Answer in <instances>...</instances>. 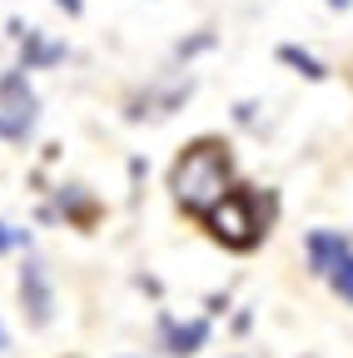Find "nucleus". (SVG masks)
Wrapping results in <instances>:
<instances>
[{"instance_id":"1","label":"nucleus","mask_w":353,"mask_h":358,"mask_svg":"<svg viewBox=\"0 0 353 358\" xmlns=\"http://www.w3.org/2000/svg\"><path fill=\"white\" fill-rule=\"evenodd\" d=\"M174 199H180L185 209H199L209 214L214 204H224L234 189H229V155L214 150V145H194L185 150V159L174 164Z\"/></svg>"},{"instance_id":"6","label":"nucleus","mask_w":353,"mask_h":358,"mask_svg":"<svg viewBox=\"0 0 353 358\" xmlns=\"http://www.w3.org/2000/svg\"><path fill=\"white\" fill-rule=\"evenodd\" d=\"M348 249V239L338 234V229H314L303 239V254H308V268H314L319 279H329L333 274V264H338V254Z\"/></svg>"},{"instance_id":"12","label":"nucleus","mask_w":353,"mask_h":358,"mask_svg":"<svg viewBox=\"0 0 353 358\" xmlns=\"http://www.w3.org/2000/svg\"><path fill=\"white\" fill-rule=\"evenodd\" d=\"M15 244V234H6V224H0V249H10Z\"/></svg>"},{"instance_id":"5","label":"nucleus","mask_w":353,"mask_h":358,"mask_svg":"<svg viewBox=\"0 0 353 358\" xmlns=\"http://www.w3.org/2000/svg\"><path fill=\"white\" fill-rule=\"evenodd\" d=\"M159 338H164V353H174V358H189V353H199V348L209 343V319L174 324L169 313H164V319H159Z\"/></svg>"},{"instance_id":"3","label":"nucleus","mask_w":353,"mask_h":358,"mask_svg":"<svg viewBox=\"0 0 353 358\" xmlns=\"http://www.w3.org/2000/svg\"><path fill=\"white\" fill-rule=\"evenodd\" d=\"M209 229L224 239L229 249H249V244L259 239V219H254L249 194H229L224 204H214V209H209Z\"/></svg>"},{"instance_id":"13","label":"nucleus","mask_w":353,"mask_h":358,"mask_svg":"<svg viewBox=\"0 0 353 358\" xmlns=\"http://www.w3.org/2000/svg\"><path fill=\"white\" fill-rule=\"evenodd\" d=\"M324 6H329V10H348V6H353V0H324Z\"/></svg>"},{"instance_id":"10","label":"nucleus","mask_w":353,"mask_h":358,"mask_svg":"<svg viewBox=\"0 0 353 358\" xmlns=\"http://www.w3.org/2000/svg\"><path fill=\"white\" fill-rule=\"evenodd\" d=\"M204 45H214V35H194V40H189V45H180V55H185V60H189V55H194V50H204Z\"/></svg>"},{"instance_id":"4","label":"nucleus","mask_w":353,"mask_h":358,"mask_svg":"<svg viewBox=\"0 0 353 358\" xmlns=\"http://www.w3.org/2000/svg\"><path fill=\"white\" fill-rule=\"evenodd\" d=\"M20 303H25V313H30L35 329L50 324L55 289H50V274H45V264H40V259H25V268H20Z\"/></svg>"},{"instance_id":"8","label":"nucleus","mask_w":353,"mask_h":358,"mask_svg":"<svg viewBox=\"0 0 353 358\" xmlns=\"http://www.w3.org/2000/svg\"><path fill=\"white\" fill-rule=\"evenodd\" d=\"M279 60H284V65H294L303 80H324V75H329V70H324V60H314L308 50H298V45H279Z\"/></svg>"},{"instance_id":"9","label":"nucleus","mask_w":353,"mask_h":358,"mask_svg":"<svg viewBox=\"0 0 353 358\" xmlns=\"http://www.w3.org/2000/svg\"><path fill=\"white\" fill-rule=\"evenodd\" d=\"M329 284H333V294H338L343 303H353V244H348V249L338 254V264H333Z\"/></svg>"},{"instance_id":"11","label":"nucleus","mask_w":353,"mask_h":358,"mask_svg":"<svg viewBox=\"0 0 353 358\" xmlns=\"http://www.w3.org/2000/svg\"><path fill=\"white\" fill-rule=\"evenodd\" d=\"M55 6H60V10H70V15H80V10H85L80 0H55Z\"/></svg>"},{"instance_id":"7","label":"nucleus","mask_w":353,"mask_h":358,"mask_svg":"<svg viewBox=\"0 0 353 358\" xmlns=\"http://www.w3.org/2000/svg\"><path fill=\"white\" fill-rule=\"evenodd\" d=\"M65 60V45L45 40L40 30H25V50H20V70H45V65H60Z\"/></svg>"},{"instance_id":"14","label":"nucleus","mask_w":353,"mask_h":358,"mask_svg":"<svg viewBox=\"0 0 353 358\" xmlns=\"http://www.w3.org/2000/svg\"><path fill=\"white\" fill-rule=\"evenodd\" d=\"M0 348H6V329H0Z\"/></svg>"},{"instance_id":"2","label":"nucleus","mask_w":353,"mask_h":358,"mask_svg":"<svg viewBox=\"0 0 353 358\" xmlns=\"http://www.w3.org/2000/svg\"><path fill=\"white\" fill-rule=\"evenodd\" d=\"M35 129V90L25 80V70L0 75V134L6 140H25Z\"/></svg>"}]
</instances>
